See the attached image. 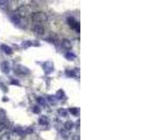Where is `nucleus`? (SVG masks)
Instances as JSON below:
<instances>
[{
	"label": "nucleus",
	"mask_w": 155,
	"mask_h": 140,
	"mask_svg": "<svg viewBox=\"0 0 155 140\" xmlns=\"http://www.w3.org/2000/svg\"><path fill=\"white\" fill-rule=\"evenodd\" d=\"M40 124H48V119H47L46 117L41 118V119H40Z\"/></svg>",
	"instance_id": "1a4fd4ad"
},
{
	"label": "nucleus",
	"mask_w": 155,
	"mask_h": 140,
	"mask_svg": "<svg viewBox=\"0 0 155 140\" xmlns=\"http://www.w3.org/2000/svg\"><path fill=\"white\" fill-rule=\"evenodd\" d=\"M1 48H2V50H4L5 53H7V54H11V53H12V49H11L8 46H6V45H4Z\"/></svg>",
	"instance_id": "0eeeda50"
},
{
	"label": "nucleus",
	"mask_w": 155,
	"mask_h": 140,
	"mask_svg": "<svg viewBox=\"0 0 155 140\" xmlns=\"http://www.w3.org/2000/svg\"><path fill=\"white\" fill-rule=\"evenodd\" d=\"M9 138H11V136L7 131H4L0 133V140H9Z\"/></svg>",
	"instance_id": "7ed1b4c3"
},
{
	"label": "nucleus",
	"mask_w": 155,
	"mask_h": 140,
	"mask_svg": "<svg viewBox=\"0 0 155 140\" xmlns=\"http://www.w3.org/2000/svg\"><path fill=\"white\" fill-rule=\"evenodd\" d=\"M7 4H8V1H0V6H1V7H4L5 5H6V7H7Z\"/></svg>",
	"instance_id": "9d476101"
},
{
	"label": "nucleus",
	"mask_w": 155,
	"mask_h": 140,
	"mask_svg": "<svg viewBox=\"0 0 155 140\" xmlns=\"http://www.w3.org/2000/svg\"><path fill=\"white\" fill-rule=\"evenodd\" d=\"M58 112H59V114H63V116H65V114H67V111H65V110H59Z\"/></svg>",
	"instance_id": "9b49d317"
},
{
	"label": "nucleus",
	"mask_w": 155,
	"mask_h": 140,
	"mask_svg": "<svg viewBox=\"0 0 155 140\" xmlns=\"http://www.w3.org/2000/svg\"><path fill=\"white\" fill-rule=\"evenodd\" d=\"M62 47L65 48V49H69V48H71V43H70L69 40H63L62 41Z\"/></svg>",
	"instance_id": "20e7f679"
},
{
	"label": "nucleus",
	"mask_w": 155,
	"mask_h": 140,
	"mask_svg": "<svg viewBox=\"0 0 155 140\" xmlns=\"http://www.w3.org/2000/svg\"><path fill=\"white\" fill-rule=\"evenodd\" d=\"M67 57H69V58H70V57H75V56H74L72 54H68V55H67Z\"/></svg>",
	"instance_id": "ddd939ff"
},
{
	"label": "nucleus",
	"mask_w": 155,
	"mask_h": 140,
	"mask_svg": "<svg viewBox=\"0 0 155 140\" xmlns=\"http://www.w3.org/2000/svg\"><path fill=\"white\" fill-rule=\"evenodd\" d=\"M70 112H71V113H74V114H77V110H76V109H71V110H70Z\"/></svg>",
	"instance_id": "f8f14e48"
},
{
	"label": "nucleus",
	"mask_w": 155,
	"mask_h": 140,
	"mask_svg": "<svg viewBox=\"0 0 155 140\" xmlns=\"http://www.w3.org/2000/svg\"><path fill=\"white\" fill-rule=\"evenodd\" d=\"M68 21H69V25H70L72 28H77V29H78V26H77V23L75 22L74 19H68Z\"/></svg>",
	"instance_id": "39448f33"
},
{
	"label": "nucleus",
	"mask_w": 155,
	"mask_h": 140,
	"mask_svg": "<svg viewBox=\"0 0 155 140\" xmlns=\"http://www.w3.org/2000/svg\"><path fill=\"white\" fill-rule=\"evenodd\" d=\"M32 20L35 23L42 25V23H46L48 21V15L45 12H34L32 14Z\"/></svg>",
	"instance_id": "f257e3e1"
},
{
	"label": "nucleus",
	"mask_w": 155,
	"mask_h": 140,
	"mask_svg": "<svg viewBox=\"0 0 155 140\" xmlns=\"http://www.w3.org/2000/svg\"><path fill=\"white\" fill-rule=\"evenodd\" d=\"M6 123H2V122H0V133L1 132H4V131H6Z\"/></svg>",
	"instance_id": "6e6552de"
},
{
	"label": "nucleus",
	"mask_w": 155,
	"mask_h": 140,
	"mask_svg": "<svg viewBox=\"0 0 155 140\" xmlns=\"http://www.w3.org/2000/svg\"><path fill=\"white\" fill-rule=\"evenodd\" d=\"M33 32L36 33L38 35H42V34L45 33V27H43V25L34 23V25H33Z\"/></svg>",
	"instance_id": "f03ea898"
},
{
	"label": "nucleus",
	"mask_w": 155,
	"mask_h": 140,
	"mask_svg": "<svg viewBox=\"0 0 155 140\" xmlns=\"http://www.w3.org/2000/svg\"><path fill=\"white\" fill-rule=\"evenodd\" d=\"M72 126H74V123L72 122H67L65 124H64V127H65V130H71L72 129Z\"/></svg>",
	"instance_id": "423d86ee"
}]
</instances>
